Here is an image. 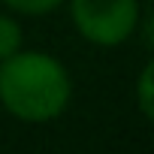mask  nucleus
I'll use <instances>...</instances> for the list:
<instances>
[{"instance_id":"20e7f679","label":"nucleus","mask_w":154,"mask_h":154,"mask_svg":"<svg viewBox=\"0 0 154 154\" xmlns=\"http://www.w3.org/2000/svg\"><path fill=\"white\" fill-rule=\"evenodd\" d=\"M0 3H6L18 15H48L57 6H63L66 0H0Z\"/></svg>"},{"instance_id":"39448f33","label":"nucleus","mask_w":154,"mask_h":154,"mask_svg":"<svg viewBox=\"0 0 154 154\" xmlns=\"http://www.w3.org/2000/svg\"><path fill=\"white\" fill-rule=\"evenodd\" d=\"M136 100H139V112L145 115V118H151V63H145L142 66V72H139V85H136Z\"/></svg>"},{"instance_id":"f03ea898","label":"nucleus","mask_w":154,"mask_h":154,"mask_svg":"<svg viewBox=\"0 0 154 154\" xmlns=\"http://www.w3.org/2000/svg\"><path fill=\"white\" fill-rule=\"evenodd\" d=\"M72 27L97 48H118L133 39L142 6L139 0H66Z\"/></svg>"},{"instance_id":"7ed1b4c3","label":"nucleus","mask_w":154,"mask_h":154,"mask_svg":"<svg viewBox=\"0 0 154 154\" xmlns=\"http://www.w3.org/2000/svg\"><path fill=\"white\" fill-rule=\"evenodd\" d=\"M24 42V33H21V24L12 18V15H3L0 12V60H6L9 54H15Z\"/></svg>"},{"instance_id":"f257e3e1","label":"nucleus","mask_w":154,"mask_h":154,"mask_svg":"<svg viewBox=\"0 0 154 154\" xmlns=\"http://www.w3.org/2000/svg\"><path fill=\"white\" fill-rule=\"evenodd\" d=\"M72 100V75L48 51L18 48L0 60V106L21 124H48Z\"/></svg>"}]
</instances>
